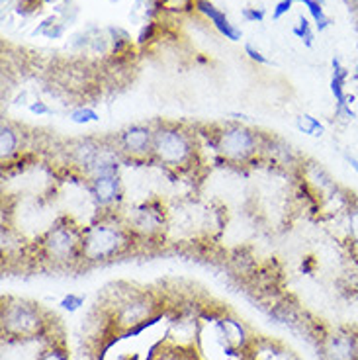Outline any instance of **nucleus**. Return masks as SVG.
Segmentation results:
<instances>
[{
	"mask_svg": "<svg viewBox=\"0 0 358 360\" xmlns=\"http://www.w3.org/2000/svg\"><path fill=\"white\" fill-rule=\"evenodd\" d=\"M134 231L124 219L116 216H104L84 227L82 233V261L106 262L116 259L132 243Z\"/></svg>",
	"mask_w": 358,
	"mask_h": 360,
	"instance_id": "nucleus-1",
	"label": "nucleus"
},
{
	"mask_svg": "<svg viewBox=\"0 0 358 360\" xmlns=\"http://www.w3.org/2000/svg\"><path fill=\"white\" fill-rule=\"evenodd\" d=\"M2 333L8 339L30 341L39 339L47 331V314L36 302L6 297L2 302Z\"/></svg>",
	"mask_w": 358,
	"mask_h": 360,
	"instance_id": "nucleus-2",
	"label": "nucleus"
},
{
	"mask_svg": "<svg viewBox=\"0 0 358 360\" xmlns=\"http://www.w3.org/2000/svg\"><path fill=\"white\" fill-rule=\"evenodd\" d=\"M196 157L194 135L177 124H161L155 127L153 159L170 169L188 167Z\"/></svg>",
	"mask_w": 358,
	"mask_h": 360,
	"instance_id": "nucleus-3",
	"label": "nucleus"
},
{
	"mask_svg": "<svg viewBox=\"0 0 358 360\" xmlns=\"http://www.w3.org/2000/svg\"><path fill=\"white\" fill-rule=\"evenodd\" d=\"M82 233L79 225H75L71 219H59L53 227L47 229V233L41 237V252L47 261L55 264H67V262L82 259Z\"/></svg>",
	"mask_w": 358,
	"mask_h": 360,
	"instance_id": "nucleus-4",
	"label": "nucleus"
},
{
	"mask_svg": "<svg viewBox=\"0 0 358 360\" xmlns=\"http://www.w3.org/2000/svg\"><path fill=\"white\" fill-rule=\"evenodd\" d=\"M215 151L229 162H245L262 149L260 134L251 127L233 124L215 134Z\"/></svg>",
	"mask_w": 358,
	"mask_h": 360,
	"instance_id": "nucleus-5",
	"label": "nucleus"
},
{
	"mask_svg": "<svg viewBox=\"0 0 358 360\" xmlns=\"http://www.w3.org/2000/svg\"><path fill=\"white\" fill-rule=\"evenodd\" d=\"M323 360H358V331L350 325L337 327L321 341Z\"/></svg>",
	"mask_w": 358,
	"mask_h": 360,
	"instance_id": "nucleus-6",
	"label": "nucleus"
},
{
	"mask_svg": "<svg viewBox=\"0 0 358 360\" xmlns=\"http://www.w3.org/2000/svg\"><path fill=\"white\" fill-rule=\"evenodd\" d=\"M153 137L155 129L143 124H134L122 129L116 137V147L129 159H149L153 157Z\"/></svg>",
	"mask_w": 358,
	"mask_h": 360,
	"instance_id": "nucleus-7",
	"label": "nucleus"
},
{
	"mask_svg": "<svg viewBox=\"0 0 358 360\" xmlns=\"http://www.w3.org/2000/svg\"><path fill=\"white\" fill-rule=\"evenodd\" d=\"M347 79L349 69L340 63L339 57L333 59V77H331V94L335 98V117L339 122H352L357 117V112L352 110V96L347 92Z\"/></svg>",
	"mask_w": 358,
	"mask_h": 360,
	"instance_id": "nucleus-8",
	"label": "nucleus"
},
{
	"mask_svg": "<svg viewBox=\"0 0 358 360\" xmlns=\"http://www.w3.org/2000/svg\"><path fill=\"white\" fill-rule=\"evenodd\" d=\"M90 192L100 206H112L116 204L122 196V182L117 172H106V174H96L90 179Z\"/></svg>",
	"mask_w": 358,
	"mask_h": 360,
	"instance_id": "nucleus-9",
	"label": "nucleus"
},
{
	"mask_svg": "<svg viewBox=\"0 0 358 360\" xmlns=\"http://www.w3.org/2000/svg\"><path fill=\"white\" fill-rule=\"evenodd\" d=\"M129 229L134 233L141 235H153L157 231H161L162 227V212L161 210H155L149 204H143L141 207L135 210L134 217H129Z\"/></svg>",
	"mask_w": 358,
	"mask_h": 360,
	"instance_id": "nucleus-10",
	"label": "nucleus"
},
{
	"mask_svg": "<svg viewBox=\"0 0 358 360\" xmlns=\"http://www.w3.org/2000/svg\"><path fill=\"white\" fill-rule=\"evenodd\" d=\"M194 6L202 14H206L207 18L212 20V24L219 30V34H224L227 39H231V41H239L241 39V30H237V27L233 26L224 12L219 8H215L212 2H207V0H194Z\"/></svg>",
	"mask_w": 358,
	"mask_h": 360,
	"instance_id": "nucleus-11",
	"label": "nucleus"
},
{
	"mask_svg": "<svg viewBox=\"0 0 358 360\" xmlns=\"http://www.w3.org/2000/svg\"><path fill=\"white\" fill-rule=\"evenodd\" d=\"M22 145V135L12 124H2L0 127V157L2 161H10L14 155H18Z\"/></svg>",
	"mask_w": 358,
	"mask_h": 360,
	"instance_id": "nucleus-12",
	"label": "nucleus"
},
{
	"mask_svg": "<svg viewBox=\"0 0 358 360\" xmlns=\"http://www.w3.org/2000/svg\"><path fill=\"white\" fill-rule=\"evenodd\" d=\"M295 127L305 135H312V137H321L325 134V126L321 122L314 117L312 114H302V116L295 117Z\"/></svg>",
	"mask_w": 358,
	"mask_h": 360,
	"instance_id": "nucleus-13",
	"label": "nucleus"
},
{
	"mask_svg": "<svg viewBox=\"0 0 358 360\" xmlns=\"http://www.w3.org/2000/svg\"><path fill=\"white\" fill-rule=\"evenodd\" d=\"M292 2H302V4L307 6L309 14L314 16L315 26H317L319 32H323L325 27L331 24V20H329V16H327V14H325V10H323L321 2H317V0H292Z\"/></svg>",
	"mask_w": 358,
	"mask_h": 360,
	"instance_id": "nucleus-14",
	"label": "nucleus"
},
{
	"mask_svg": "<svg viewBox=\"0 0 358 360\" xmlns=\"http://www.w3.org/2000/svg\"><path fill=\"white\" fill-rule=\"evenodd\" d=\"M36 360H71L63 342H49Z\"/></svg>",
	"mask_w": 358,
	"mask_h": 360,
	"instance_id": "nucleus-15",
	"label": "nucleus"
},
{
	"mask_svg": "<svg viewBox=\"0 0 358 360\" xmlns=\"http://www.w3.org/2000/svg\"><path fill=\"white\" fill-rule=\"evenodd\" d=\"M69 117H71V122H75V124H81V126H84V124H92V122H98L100 116L96 110L92 108H77L72 110L71 114H69Z\"/></svg>",
	"mask_w": 358,
	"mask_h": 360,
	"instance_id": "nucleus-16",
	"label": "nucleus"
},
{
	"mask_svg": "<svg viewBox=\"0 0 358 360\" xmlns=\"http://www.w3.org/2000/svg\"><path fill=\"white\" fill-rule=\"evenodd\" d=\"M294 34L302 41H305L307 47H312L314 45V34H312V27H309V22L304 18V16H300V22H298V26L294 27Z\"/></svg>",
	"mask_w": 358,
	"mask_h": 360,
	"instance_id": "nucleus-17",
	"label": "nucleus"
},
{
	"mask_svg": "<svg viewBox=\"0 0 358 360\" xmlns=\"http://www.w3.org/2000/svg\"><path fill=\"white\" fill-rule=\"evenodd\" d=\"M349 235L350 243L358 249V207H352L349 212Z\"/></svg>",
	"mask_w": 358,
	"mask_h": 360,
	"instance_id": "nucleus-18",
	"label": "nucleus"
},
{
	"mask_svg": "<svg viewBox=\"0 0 358 360\" xmlns=\"http://www.w3.org/2000/svg\"><path fill=\"white\" fill-rule=\"evenodd\" d=\"M84 304V297L77 296V294H69V296L63 297V302H61V306L65 309H69V311H75V309H79V307Z\"/></svg>",
	"mask_w": 358,
	"mask_h": 360,
	"instance_id": "nucleus-19",
	"label": "nucleus"
},
{
	"mask_svg": "<svg viewBox=\"0 0 358 360\" xmlns=\"http://www.w3.org/2000/svg\"><path fill=\"white\" fill-rule=\"evenodd\" d=\"M245 51H247V55L251 57L252 61H257V63H260V65H269V59H267L264 55L260 53L259 49H255V47H252L251 44L245 45Z\"/></svg>",
	"mask_w": 358,
	"mask_h": 360,
	"instance_id": "nucleus-20",
	"label": "nucleus"
},
{
	"mask_svg": "<svg viewBox=\"0 0 358 360\" xmlns=\"http://www.w3.org/2000/svg\"><path fill=\"white\" fill-rule=\"evenodd\" d=\"M292 4H294L292 0H282V2H278L276 8H274V14H272V16H274V20L282 18V16L286 14L288 10H290V6H292Z\"/></svg>",
	"mask_w": 358,
	"mask_h": 360,
	"instance_id": "nucleus-21",
	"label": "nucleus"
},
{
	"mask_svg": "<svg viewBox=\"0 0 358 360\" xmlns=\"http://www.w3.org/2000/svg\"><path fill=\"white\" fill-rule=\"evenodd\" d=\"M30 112H34L37 116H44V114H49L51 110H49V106H47L45 102H34V104L30 106Z\"/></svg>",
	"mask_w": 358,
	"mask_h": 360,
	"instance_id": "nucleus-22",
	"label": "nucleus"
},
{
	"mask_svg": "<svg viewBox=\"0 0 358 360\" xmlns=\"http://www.w3.org/2000/svg\"><path fill=\"white\" fill-rule=\"evenodd\" d=\"M243 16H245V18L247 20H262L264 18V12H262V10H245V12H243Z\"/></svg>",
	"mask_w": 358,
	"mask_h": 360,
	"instance_id": "nucleus-23",
	"label": "nucleus"
},
{
	"mask_svg": "<svg viewBox=\"0 0 358 360\" xmlns=\"http://www.w3.org/2000/svg\"><path fill=\"white\" fill-rule=\"evenodd\" d=\"M347 161H349V165L352 167V171L358 174V159H357V157H350V155H349V157H347Z\"/></svg>",
	"mask_w": 358,
	"mask_h": 360,
	"instance_id": "nucleus-24",
	"label": "nucleus"
},
{
	"mask_svg": "<svg viewBox=\"0 0 358 360\" xmlns=\"http://www.w3.org/2000/svg\"><path fill=\"white\" fill-rule=\"evenodd\" d=\"M352 2H354V6H357V8H358V0H352Z\"/></svg>",
	"mask_w": 358,
	"mask_h": 360,
	"instance_id": "nucleus-25",
	"label": "nucleus"
},
{
	"mask_svg": "<svg viewBox=\"0 0 358 360\" xmlns=\"http://www.w3.org/2000/svg\"><path fill=\"white\" fill-rule=\"evenodd\" d=\"M290 360H300V359H298V356H292V359H290Z\"/></svg>",
	"mask_w": 358,
	"mask_h": 360,
	"instance_id": "nucleus-26",
	"label": "nucleus"
},
{
	"mask_svg": "<svg viewBox=\"0 0 358 360\" xmlns=\"http://www.w3.org/2000/svg\"><path fill=\"white\" fill-rule=\"evenodd\" d=\"M357 81H358V65H357Z\"/></svg>",
	"mask_w": 358,
	"mask_h": 360,
	"instance_id": "nucleus-27",
	"label": "nucleus"
}]
</instances>
